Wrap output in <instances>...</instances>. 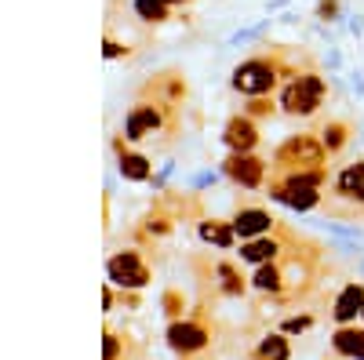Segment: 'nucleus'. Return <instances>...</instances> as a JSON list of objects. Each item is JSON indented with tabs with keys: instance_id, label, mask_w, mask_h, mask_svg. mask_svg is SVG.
<instances>
[{
	"instance_id": "obj_12",
	"label": "nucleus",
	"mask_w": 364,
	"mask_h": 360,
	"mask_svg": "<svg viewBox=\"0 0 364 360\" xmlns=\"http://www.w3.org/2000/svg\"><path fill=\"white\" fill-rule=\"evenodd\" d=\"M360 313H364V280H350L339 291L336 306H331V320L336 324H353Z\"/></svg>"
},
{
	"instance_id": "obj_34",
	"label": "nucleus",
	"mask_w": 364,
	"mask_h": 360,
	"mask_svg": "<svg viewBox=\"0 0 364 360\" xmlns=\"http://www.w3.org/2000/svg\"><path fill=\"white\" fill-rule=\"evenodd\" d=\"M360 317H364V313H360Z\"/></svg>"
},
{
	"instance_id": "obj_30",
	"label": "nucleus",
	"mask_w": 364,
	"mask_h": 360,
	"mask_svg": "<svg viewBox=\"0 0 364 360\" xmlns=\"http://www.w3.org/2000/svg\"><path fill=\"white\" fill-rule=\"evenodd\" d=\"M343 66V55L339 51H328V70H339Z\"/></svg>"
},
{
	"instance_id": "obj_8",
	"label": "nucleus",
	"mask_w": 364,
	"mask_h": 360,
	"mask_svg": "<svg viewBox=\"0 0 364 360\" xmlns=\"http://www.w3.org/2000/svg\"><path fill=\"white\" fill-rule=\"evenodd\" d=\"M113 153H117V171H120L124 182H149V178H154V160H149L146 153L128 149V138L124 135L113 138Z\"/></svg>"
},
{
	"instance_id": "obj_19",
	"label": "nucleus",
	"mask_w": 364,
	"mask_h": 360,
	"mask_svg": "<svg viewBox=\"0 0 364 360\" xmlns=\"http://www.w3.org/2000/svg\"><path fill=\"white\" fill-rule=\"evenodd\" d=\"M132 11H135L139 22H149V26L171 18V4H168V0H132Z\"/></svg>"
},
{
	"instance_id": "obj_18",
	"label": "nucleus",
	"mask_w": 364,
	"mask_h": 360,
	"mask_svg": "<svg viewBox=\"0 0 364 360\" xmlns=\"http://www.w3.org/2000/svg\"><path fill=\"white\" fill-rule=\"evenodd\" d=\"M252 356H255V360H291L288 335H284V332H269V335H262Z\"/></svg>"
},
{
	"instance_id": "obj_25",
	"label": "nucleus",
	"mask_w": 364,
	"mask_h": 360,
	"mask_svg": "<svg viewBox=\"0 0 364 360\" xmlns=\"http://www.w3.org/2000/svg\"><path fill=\"white\" fill-rule=\"evenodd\" d=\"M310 327H314V317H288L281 324V332L284 335H302V332H310Z\"/></svg>"
},
{
	"instance_id": "obj_6",
	"label": "nucleus",
	"mask_w": 364,
	"mask_h": 360,
	"mask_svg": "<svg viewBox=\"0 0 364 360\" xmlns=\"http://www.w3.org/2000/svg\"><path fill=\"white\" fill-rule=\"evenodd\" d=\"M164 109H168V102H149V99H139L132 109H128V116H124V135L128 142H142V138H154L161 128H164Z\"/></svg>"
},
{
	"instance_id": "obj_27",
	"label": "nucleus",
	"mask_w": 364,
	"mask_h": 360,
	"mask_svg": "<svg viewBox=\"0 0 364 360\" xmlns=\"http://www.w3.org/2000/svg\"><path fill=\"white\" fill-rule=\"evenodd\" d=\"M317 18L336 22L339 18V0H317Z\"/></svg>"
},
{
	"instance_id": "obj_5",
	"label": "nucleus",
	"mask_w": 364,
	"mask_h": 360,
	"mask_svg": "<svg viewBox=\"0 0 364 360\" xmlns=\"http://www.w3.org/2000/svg\"><path fill=\"white\" fill-rule=\"evenodd\" d=\"M211 332H208V324L204 320H186V317H178L168 324V349L182 360H200L208 349H211Z\"/></svg>"
},
{
	"instance_id": "obj_16",
	"label": "nucleus",
	"mask_w": 364,
	"mask_h": 360,
	"mask_svg": "<svg viewBox=\"0 0 364 360\" xmlns=\"http://www.w3.org/2000/svg\"><path fill=\"white\" fill-rule=\"evenodd\" d=\"M197 236L204 240V244L219 248V251H230V248L237 244L233 226H230V222H219V219H204V222H197Z\"/></svg>"
},
{
	"instance_id": "obj_11",
	"label": "nucleus",
	"mask_w": 364,
	"mask_h": 360,
	"mask_svg": "<svg viewBox=\"0 0 364 360\" xmlns=\"http://www.w3.org/2000/svg\"><path fill=\"white\" fill-rule=\"evenodd\" d=\"M331 193L343 197V200H350L357 212H364V160H350V164L336 175Z\"/></svg>"
},
{
	"instance_id": "obj_28",
	"label": "nucleus",
	"mask_w": 364,
	"mask_h": 360,
	"mask_svg": "<svg viewBox=\"0 0 364 360\" xmlns=\"http://www.w3.org/2000/svg\"><path fill=\"white\" fill-rule=\"evenodd\" d=\"M215 182H219V175H215V171H200L193 182H190V190H208V186H215Z\"/></svg>"
},
{
	"instance_id": "obj_22",
	"label": "nucleus",
	"mask_w": 364,
	"mask_h": 360,
	"mask_svg": "<svg viewBox=\"0 0 364 360\" xmlns=\"http://www.w3.org/2000/svg\"><path fill=\"white\" fill-rule=\"evenodd\" d=\"M161 310H164L168 320H178L182 313H186V295H182L178 288H168V291L161 295Z\"/></svg>"
},
{
	"instance_id": "obj_9",
	"label": "nucleus",
	"mask_w": 364,
	"mask_h": 360,
	"mask_svg": "<svg viewBox=\"0 0 364 360\" xmlns=\"http://www.w3.org/2000/svg\"><path fill=\"white\" fill-rule=\"evenodd\" d=\"M259 124H255V116L248 113H237L226 120V128H223V142L230 153H252V149L259 146Z\"/></svg>"
},
{
	"instance_id": "obj_32",
	"label": "nucleus",
	"mask_w": 364,
	"mask_h": 360,
	"mask_svg": "<svg viewBox=\"0 0 364 360\" xmlns=\"http://www.w3.org/2000/svg\"><path fill=\"white\" fill-rule=\"evenodd\" d=\"M168 4H171V8H178V4H190V0H168Z\"/></svg>"
},
{
	"instance_id": "obj_29",
	"label": "nucleus",
	"mask_w": 364,
	"mask_h": 360,
	"mask_svg": "<svg viewBox=\"0 0 364 360\" xmlns=\"http://www.w3.org/2000/svg\"><path fill=\"white\" fill-rule=\"evenodd\" d=\"M350 92H353L357 99H364V70H353V73H350Z\"/></svg>"
},
{
	"instance_id": "obj_26",
	"label": "nucleus",
	"mask_w": 364,
	"mask_h": 360,
	"mask_svg": "<svg viewBox=\"0 0 364 360\" xmlns=\"http://www.w3.org/2000/svg\"><path fill=\"white\" fill-rule=\"evenodd\" d=\"M245 113H248V116H255V120H259V116H273V102H269L266 95H255V99L248 102V109H245Z\"/></svg>"
},
{
	"instance_id": "obj_13",
	"label": "nucleus",
	"mask_w": 364,
	"mask_h": 360,
	"mask_svg": "<svg viewBox=\"0 0 364 360\" xmlns=\"http://www.w3.org/2000/svg\"><path fill=\"white\" fill-rule=\"evenodd\" d=\"M284 244L277 236H252V240H240V262H252V266H262V262H273V258H281Z\"/></svg>"
},
{
	"instance_id": "obj_2",
	"label": "nucleus",
	"mask_w": 364,
	"mask_h": 360,
	"mask_svg": "<svg viewBox=\"0 0 364 360\" xmlns=\"http://www.w3.org/2000/svg\"><path fill=\"white\" fill-rule=\"evenodd\" d=\"M324 95H328L324 77L314 73V70H302L299 77H291V80L284 84V92H281V109L291 113V116H314L317 106L324 102Z\"/></svg>"
},
{
	"instance_id": "obj_20",
	"label": "nucleus",
	"mask_w": 364,
	"mask_h": 360,
	"mask_svg": "<svg viewBox=\"0 0 364 360\" xmlns=\"http://www.w3.org/2000/svg\"><path fill=\"white\" fill-rule=\"evenodd\" d=\"M132 349V339L128 332H117V327H102V360H124Z\"/></svg>"
},
{
	"instance_id": "obj_7",
	"label": "nucleus",
	"mask_w": 364,
	"mask_h": 360,
	"mask_svg": "<svg viewBox=\"0 0 364 360\" xmlns=\"http://www.w3.org/2000/svg\"><path fill=\"white\" fill-rule=\"evenodd\" d=\"M223 175L240 190H259L266 182V160L255 157V149L252 153H230L223 160Z\"/></svg>"
},
{
	"instance_id": "obj_31",
	"label": "nucleus",
	"mask_w": 364,
	"mask_h": 360,
	"mask_svg": "<svg viewBox=\"0 0 364 360\" xmlns=\"http://www.w3.org/2000/svg\"><path fill=\"white\" fill-rule=\"evenodd\" d=\"M350 33H353V37L364 33V18H353V22H350Z\"/></svg>"
},
{
	"instance_id": "obj_3",
	"label": "nucleus",
	"mask_w": 364,
	"mask_h": 360,
	"mask_svg": "<svg viewBox=\"0 0 364 360\" xmlns=\"http://www.w3.org/2000/svg\"><path fill=\"white\" fill-rule=\"evenodd\" d=\"M281 80V70H277V55L273 58H245L233 77H230V87L237 95H245V99H255V95H269L273 87H277Z\"/></svg>"
},
{
	"instance_id": "obj_15",
	"label": "nucleus",
	"mask_w": 364,
	"mask_h": 360,
	"mask_svg": "<svg viewBox=\"0 0 364 360\" xmlns=\"http://www.w3.org/2000/svg\"><path fill=\"white\" fill-rule=\"evenodd\" d=\"M252 288L262 291V295H284V262L281 258H273V262H262L255 266V273H252Z\"/></svg>"
},
{
	"instance_id": "obj_14",
	"label": "nucleus",
	"mask_w": 364,
	"mask_h": 360,
	"mask_svg": "<svg viewBox=\"0 0 364 360\" xmlns=\"http://www.w3.org/2000/svg\"><path fill=\"white\" fill-rule=\"evenodd\" d=\"M331 349L346 360H364V327L357 324H339L331 335Z\"/></svg>"
},
{
	"instance_id": "obj_4",
	"label": "nucleus",
	"mask_w": 364,
	"mask_h": 360,
	"mask_svg": "<svg viewBox=\"0 0 364 360\" xmlns=\"http://www.w3.org/2000/svg\"><path fill=\"white\" fill-rule=\"evenodd\" d=\"M106 280L120 291H142L154 280V269H149V262L135 248H120L106 258Z\"/></svg>"
},
{
	"instance_id": "obj_24",
	"label": "nucleus",
	"mask_w": 364,
	"mask_h": 360,
	"mask_svg": "<svg viewBox=\"0 0 364 360\" xmlns=\"http://www.w3.org/2000/svg\"><path fill=\"white\" fill-rule=\"evenodd\" d=\"M102 55L109 58V62H117V58H128L132 48H128V44H120L113 33H106V40H102Z\"/></svg>"
},
{
	"instance_id": "obj_23",
	"label": "nucleus",
	"mask_w": 364,
	"mask_h": 360,
	"mask_svg": "<svg viewBox=\"0 0 364 360\" xmlns=\"http://www.w3.org/2000/svg\"><path fill=\"white\" fill-rule=\"evenodd\" d=\"M142 233L146 236H164V233H171V219L168 215H146L142 219Z\"/></svg>"
},
{
	"instance_id": "obj_33",
	"label": "nucleus",
	"mask_w": 364,
	"mask_h": 360,
	"mask_svg": "<svg viewBox=\"0 0 364 360\" xmlns=\"http://www.w3.org/2000/svg\"><path fill=\"white\" fill-rule=\"evenodd\" d=\"M360 142H364V120H360Z\"/></svg>"
},
{
	"instance_id": "obj_17",
	"label": "nucleus",
	"mask_w": 364,
	"mask_h": 360,
	"mask_svg": "<svg viewBox=\"0 0 364 360\" xmlns=\"http://www.w3.org/2000/svg\"><path fill=\"white\" fill-rule=\"evenodd\" d=\"M317 135H321V146L328 149V157H336V153H343V149H346L353 128L346 124V120H328V124H321Z\"/></svg>"
},
{
	"instance_id": "obj_10",
	"label": "nucleus",
	"mask_w": 364,
	"mask_h": 360,
	"mask_svg": "<svg viewBox=\"0 0 364 360\" xmlns=\"http://www.w3.org/2000/svg\"><path fill=\"white\" fill-rule=\"evenodd\" d=\"M237 240H252V236H266L273 233V226H277V219H273L266 207H240V212L230 219Z\"/></svg>"
},
{
	"instance_id": "obj_21",
	"label": "nucleus",
	"mask_w": 364,
	"mask_h": 360,
	"mask_svg": "<svg viewBox=\"0 0 364 360\" xmlns=\"http://www.w3.org/2000/svg\"><path fill=\"white\" fill-rule=\"evenodd\" d=\"M215 277H219V288H223L226 295H233V298H240V295L248 291L245 273H240L233 262H215Z\"/></svg>"
},
{
	"instance_id": "obj_1",
	"label": "nucleus",
	"mask_w": 364,
	"mask_h": 360,
	"mask_svg": "<svg viewBox=\"0 0 364 360\" xmlns=\"http://www.w3.org/2000/svg\"><path fill=\"white\" fill-rule=\"evenodd\" d=\"M314 168H328V149L321 146V135H291L277 146L273 153V171L288 175V171H314Z\"/></svg>"
}]
</instances>
